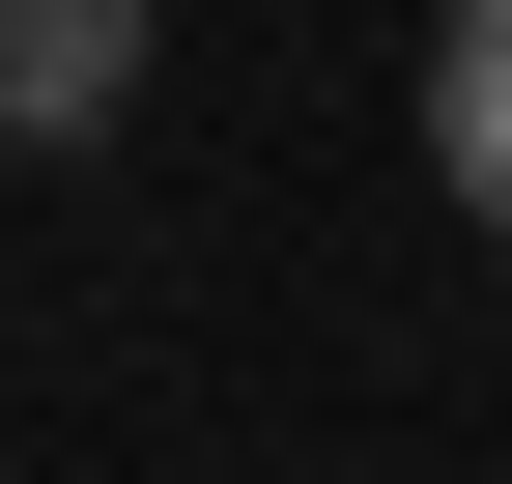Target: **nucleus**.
Here are the masks:
<instances>
[{
    "label": "nucleus",
    "mask_w": 512,
    "mask_h": 484,
    "mask_svg": "<svg viewBox=\"0 0 512 484\" xmlns=\"http://www.w3.org/2000/svg\"><path fill=\"white\" fill-rule=\"evenodd\" d=\"M143 29H171V0H0V143H114V114H143Z\"/></svg>",
    "instance_id": "nucleus-1"
},
{
    "label": "nucleus",
    "mask_w": 512,
    "mask_h": 484,
    "mask_svg": "<svg viewBox=\"0 0 512 484\" xmlns=\"http://www.w3.org/2000/svg\"><path fill=\"white\" fill-rule=\"evenodd\" d=\"M427 171H456V228H512V0L427 29Z\"/></svg>",
    "instance_id": "nucleus-2"
}]
</instances>
